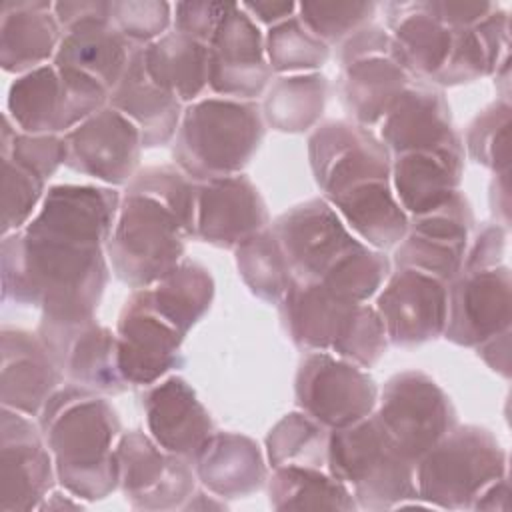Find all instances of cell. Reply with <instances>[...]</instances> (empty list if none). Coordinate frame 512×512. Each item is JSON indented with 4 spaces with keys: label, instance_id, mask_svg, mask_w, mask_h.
Segmentation results:
<instances>
[{
    "label": "cell",
    "instance_id": "6da1fadb",
    "mask_svg": "<svg viewBox=\"0 0 512 512\" xmlns=\"http://www.w3.org/2000/svg\"><path fill=\"white\" fill-rule=\"evenodd\" d=\"M2 300L40 308L54 320L94 316L110 276L104 246L28 232L2 240Z\"/></svg>",
    "mask_w": 512,
    "mask_h": 512
},
{
    "label": "cell",
    "instance_id": "7a4b0ae2",
    "mask_svg": "<svg viewBox=\"0 0 512 512\" xmlns=\"http://www.w3.org/2000/svg\"><path fill=\"white\" fill-rule=\"evenodd\" d=\"M58 484L80 500H104L118 488L120 420L104 394L62 384L38 414Z\"/></svg>",
    "mask_w": 512,
    "mask_h": 512
},
{
    "label": "cell",
    "instance_id": "3957f363",
    "mask_svg": "<svg viewBox=\"0 0 512 512\" xmlns=\"http://www.w3.org/2000/svg\"><path fill=\"white\" fill-rule=\"evenodd\" d=\"M266 124L260 104L234 98H200L184 106L174 164L196 182L242 174L262 144Z\"/></svg>",
    "mask_w": 512,
    "mask_h": 512
},
{
    "label": "cell",
    "instance_id": "277c9868",
    "mask_svg": "<svg viewBox=\"0 0 512 512\" xmlns=\"http://www.w3.org/2000/svg\"><path fill=\"white\" fill-rule=\"evenodd\" d=\"M414 466L392 444L374 412L360 422L330 430L326 470L350 488L358 510L428 508L418 496Z\"/></svg>",
    "mask_w": 512,
    "mask_h": 512
},
{
    "label": "cell",
    "instance_id": "5b68a950",
    "mask_svg": "<svg viewBox=\"0 0 512 512\" xmlns=\"http://www.w3.org/2000/svg\"><path fill=\"white\" fill-rule=\"evenodd\" d=\"M418 496L428 508L472 510L478 496L508 476L498 438L482 426H454L414 466Z\"/></svg>",
    "mask_w": 512,
    "mask_h": 512
},
{
    "label": "cell",
    "instance_id": "8992f818",
    "mask_svg": "<svg viewBox=\"0 0 512 512\" xmlns=\"http://www.w3.org/2000/svg\"><path fill=\"white\" fill-rule=\"evenodd\" d=\"M188 232L158 200L124 192L106 242L114 276L130 288H148L172 272L184 256Z\"/></svg>",
    "mask_w": 512,
    "mask_h": 512
},
{
    "label": "cell",
    "instance_id": "52a82bcc",
    "mask_svg": "<svg viewBox=\"0 0 512 512\" xmlns=\"http://www.w3.org/2000/svg\"><path fill=\"white\" fill-rule=\"evenodd\" d=\"M374 416L392 444L414 464L458 424L450 396L420 370H404L388 378Z\"/></svg>",
    "mask_w": 512,
    "mask_h": 512
},
{
    "label": "cell",
    "instance_id": "ba28073f",
    "mask_svg": "<svg viewBox=\"0 0 512 512\" xmlns=\"http://www.w3.org/2000/svg\"><path fill=\"white\" fill-rule=\"evenodd\" d=\"M106 104L102 90L62 74L50 62L10 84L6 114L20 132L66 134Z\"/></svg>",
    "mask_w": 512,
    "mask_h": 512
},
{
    "label": "cell",
    "instance_id": "9c48e42d",
    "mask_svg": "<svg viewBox=\"0 0 512 512\" xmlns=\"http://www.w3.org/2000/svg\"><path fill=\"white\" fill-rule=\"evenodd\" d=\"M308 160L326 202L372 182H390V150L370 128L352 120H330L314 128Z\"/></svg>",
    "mask_w": 512,
    "mask_h": 512
},
{
    "label": "cell",
    "instance_id": "30bf717a",
    "mask_svg": "<svg viewBox=\"0 0 512 512\" xmlns=\"http://www.w3.org/2000/svg\"><path fill=\"white\" fill-rule=\"evenodd\" d=\"M380 388L368 370L328 352H306L294 378L296 406L326 426L344 428L376 410Z\"/></svg>",
    "mask_w": 512,
    "mask_h": 512
},
{
    "label": "cell",
    "instance_id": "8fae6325",
    "mask_svg": "<svg viewBox=\"0 0 512 512\" xmlns=\"http://www.w3.org/2000/svg\"><path fill=\"white\" fill-rule=\"evenodd\" d=\"M270 228L286 256L292 280L308 284L322 282L364 244L322 196L282 212Z\"/></svg>",
    "mask_w": 512,
    "mask_h": 512
},
{
    "label": "cell",
    "instance_id": "7c38bea8",
    "mask_svg": "<svg viewBox=\"0 0 512 512\" xmlns=\"http://www.w3.org/2000/svg\"><path fill=\"white\" fill-rule=\"evenodd\" d=\"M116 462L118 488L134 510H182L196 490L192 462L166 452L140 430L124 432L116 440Z\"/></svg>",
    "mask_w": 512,
    "mask_h": 512
},
{
    "label": "cell",
    "instance_id": "4fadbf2b",
    "mask_svg": "<svg viewBox=\"0 0 512 512\" xmlns=\"http://www.w3.org/2000/svg\"><path fill=\"white\" fill-rule=\"evenodd\" d=\"M36 332L68 382L104 396L128 390L118 368L116 332L94 316L80 320L40 316Z\"/></svg>",
    "mask_w": 512,
    "mask_h": 512
},
{
    "label": "cell",
    "instance_id": "5bb4252c",
    "mask_svg": "<svg viewBox=\"0 0 512 512\" xmlns=\"http://www.w3.org/2000/svg\"><path fill=\"white\" fill-rule=\"evenodd\" d=\"M58 478L38 422L2 408L0 416V512L38 510Z\"/></svg>",
    "mask_w": 512,
    "mask_h": 512
},
{
    "label": "cell",
    "instance_id": "9a60e30c",
    "mask_svg": "<svg viewBox=\"0 0 512 512\" xmlns=\"http://www.w3.org/2000/svg\"><path fill=\"white\" fill-rule=\"evenodd\" d=\"M184 334L166 322L148 302L146 290H134L118 316V368L128 386H152L182 366Z\"/></svg>",
    "mask_w": 512,
    "mask_h": 512
},
{
    "label": "cell",
    "instance_id": "2e32d148",
    "mask_svg": "<svg viewBox=\"0 0 512 512\" xmlns=\"http://www.w3.org/2000/svg\"><path fill=\"white\" fill-rule=\"evenodd\" d=\"M272 74L260 26L240 4H230L208 44V88L220 98L254 100Z\"/></svg>",
    "mask_w": 512,
    "mask_h": 512
},
{
    "label": "cell",
    "instance_id": "e0dca14e",
    "mask_svg": "<svg viewBox=\"0 0 512 512\" xmlns=\"http://www.w3.org/2000/svg\"><path fill=\"white\" fill-rule=\"evenodd\" d=\"M512 276L504 264L460 270L448 284L444 338L456 346L476 348L484 340L510 330Z\"/></svg>",
    "mask_w": 512,
    "mask_h": 512
},
{
    "label": "cell",
    "instance_id": "ac0fdd59",
    "mask_svg": "<svg viewBox=\"0 0 512 512\" xmlns=\"http://www.w3.org/2000/svg\"><path fill=\"white\" fill-rule=\"evenodd\" d=\"M374 308L392 346H420L444 334L448 284L412 268H394L382 284Z\"/></svg>",
    "mask_w": 512,
    "mask_h": 512
},
{
    "label": "cell",
    "instance_id": "d6986e66",
    "mask_svg": "<svg viewBox=\"0 0 512 512\" xmlns=\"http://www.w3.org/2000/svg\"><path fill=\"white\" fill-rule=\"evenodd\" d=\"M66 166L106 186H126L138 172V128L110 104L64 134Z\"/></svg>",
    "mask_w": 512,
    "mask_h": 512
},
{
    "label": "cell",
    "instance_id": "ffe728a7",
    "mask_svg": "<svg viewBox=\"0 0 512 512\" xmlns=\"http://www.w3.org/2000/svg\"><path fill=\"white\" fill-rule=\"evenodd\" d=\"M120 200L122 194L112 186H50L38 212L24 228L34 234L106 248Z\"/></svg>",
    "mask_w": 512,
    "mask_h": 512
},
{
    "label": "cell",
    "instance_id": "44dd1931",
    "mask_svg": "<svg viewBox=\"0 0 512 512\" xmlns=\"http://www.w3.org/2000/svg\"><path fill=\"white\" fill-rule=\"evenodd\" d=\"M268 226L266 202L246 174L200 184L194 238L216 248L234 250Z\"/></svg>",
    "mask_w": 512,
    "mask_h": 512
},
{
    "label": "cell",
    "instance_id": "7402d4cb",
    "mask_svg": "<svg viewBox=\"0 0 512 512\" xmlns=\"http://www.w3.org/2000/svg\"><path fill=\"white\" fill-rule=\"evenodd\" d=\"M150 436L170 454L194 462L216 432L210 412L182 376H166L142 398Z\"/></svg>",
    "mask_w": 512,
    "mask_h": 512
},
{
    "label": "cell",
    "instance_id": "603a6c76",
    "mask_svg": "<svg viewBox=\"0 0 512 512\" xmlns=\"http://www.w3.org/2000/svg\"><path fill=\"white\" fill-rule=\"evenodd\" d=\"M0 400L2 408L38 416L48 398L62 386L64 374L38 332L4 326Z\"/></svg>",
    "mask_w": 512,
    "mask_h": 512
},
{
    "label": "cell",
    "instance_id": "cb8c5ba5",
    "mask_svg": "<svg viewBox=\"0 0 512 512\" xmlns=\"http://www.w3.org/2000/svg\"><path fill=\"white\" fill-rule=\"evenodd\" d=\"M464 158L462 138L438 150L392 156L390 184L408 218L428 214L460 192Z\"/></svg>",
    "mask_w": 512,
    "mask_h": 512
},
{
    "label": "cell",
    "instance_id": "d4e9b609",
    "mask_svg": "<svg viewBox=\"0 0 512 512\" xmlns=\"http://www.w3.org/2000/svg\"><path fill=\"white\" fill-rule=\"evenodd\" d=\"M380 140L390 154L430 152L460 140L444 92L426 82H410L380 122Z\"/></svg>",
    "mask_w": 512,
    "mask_h": 512
},
{
    "label": "cell",
    "instance_id": "484cf974",
    "mask_svg": "<svg viewBox=\"0 0 512 512\" xmlns=\"http://www.w3.org/2000/svg\"><path fill=\"white\" fill-rule=\"evenodd\" d=\"M390 58L420 82H430L444 66L454 32L440 22L428 2H386Z\"/></svg>",
    "mask_w": 512,
    "mask_h": 512
},
{
    "label": "cell",
    "instance_id": "4316f807",
    "mask_svg": "<svg viewBox=\"0 0 512 512\" xmlns=\"http://www.w3.org/2000/svg\"><path fill=\"white\" fill-rule=\"evenodd\" d=\"M62 28L54 2L4 0L0 12V66L10 74H26L56 56Z\"/></svg>",
    "mask_w": 512,
    "mask_h": 512
},
{
    "label": "cell",
    "instance_id": "83f0119b",
    "mask_svg": "<svg viewBox=\"0 0 512 512\" xmlns=\"http://www.w3.org/2000/svg\"><path fill=\"white\" fill-rule=\"evenodd\" d=\"M108 104L138 128L144 148L174 140L184 112V104L146 72L142 48L134 50L124 76L110 92Z\"/></svg>",
    "mask_w": 512,
    "mask_h": 512
},
{
    "label": "cell",
    "instance_id": "f1b7e54d",
    "mask_svg": "<svg viewBox=\"0 0 512 512\" xmlns=\"http://www.w3.org/2000/svg\"><path fill=\"white\" fill-rule=\"evenodd\" d=\"M192 466L202 488L222 500L250 496L268 480L258 444L236 432H214Z\"/></svg>",
    "mask_w": 512,
    "mask_h": 512
},
{
    "label": "cell",
    "instance_id": "f546056e",
    "mask_svg": "<svg viewBox=\"0 0 512 512\" xmlns=\"http://www.w3.org/2000/svg\"><path fill=\"white\" fill-rule=\"evenodd\" d=\"M134 50L136 46L112 26L110 18H96L62 30L52 64L76 70L112 92L124 76Z\"/></svg>",
    "mask_w": 512,
    "mask_h": 512
},
{
    "label": "cell",
    "instance_id": "4dcf8cb0",
    "mask_svg": "<svg viewBox=\"0 0 512 512\" xmlns=\"http://www.w3.org/2000/svg\"><path fill=\"white\" fill-rule=\"evenodd\" d=\"M410 82L390 56H368L340 66L336 92L352 122L368 128L384 120Z\"/></svg>",
    "mask_w": 512,
    "mask_h": 512
},
{
    "label": "cell",
    "instance_id": "1f68e13d",
    "mask_svg": "<svg viewBox=\"0 0 512 512\" xmlns=\"http://www.w3.org/2000/svg\"><path fill=\"white\" fill-rule=\"evenodd\" d=\"M356 302H348L322 284L290 280L280 300V314L290 340L306 350L332 348L348 312Z\"/></svg>",
    "mask_w": 512,
    "mask_h": 512
},
{
    "label": "cell",
    "instance_id": "d6a6232c",
    "mask_svg": "<svg viewBox=\"0 0 512 512\" xmlns=\"http://www.w3.org/2000/svg\"><path fill=\"white\" fill-rule=\"evenodd\" d=\"M348 230L374 250L394 248L408 232V214L390 182H372L328 202Z\"/></svg>",
    "mask_w": 512,
    "mask_h": 512
},
{
    "label": "cell",
    "instance_id": "836d02e7",
    "mask_svg": "<svg viewBox=\"0 0 512 512\" xmlns=\"http://www.w3.org/2000/svg\"><path fill=\"white\" fill-rule=\"evenodd\" d=\"M150 78L172 92L182 104H192L208 88V46L176 30L142 46Z\"/></svg>",
    "mask_w": 512,
    "mask_h": 512
},
{
    "label": "cell",
    "instance_id": "e575fe53",
    "mask_svg": "<svg viewBox=\"0 0 512 512\" xmlns=\"http://www.w3.org/2000/svg\"><path fill=\"white\" fill-rule=\"evenodd\" d=\"M328 88V78L320 72L286 74L272 80L260 106L264 124L286 134L314 128L324 114Z\"/></svg>",
    "mask_w": 512,
    "mask_h": 512
},
{
    "label": "cell",
    "instance_id": "d590c367",
    "mask_svg": "<svg viewBox=\"0 0 512 512\" xmlns=\"http://www.w3.org/2000/svg\"><path fill=\"white\" fill-rule=\"evenodd\" d=\"M144 290L150 306L186 336L210 310L216 286L206 266L182 260L172 272Z\"/></svg>",
    "mask_w": 512,
    "mask_h": 512
},
{
    "label": "cell",
    "instance_id": "8d00e7d4",
    "mask_svg": "<svg viewBox=\"0 0 512 512\" xmlns=\"http://www.w3.org/2000/svg\"><path fill=\"white\" fill-rule=\"evenodd\" d=\"M266 488L274 510H358L350 488L322 468H272Z\"/></svg>",
    "mask_w": 512,
    "mask_h": 512
},
{
    "label": "cell",
    "instance_id": "74e56055",
    "mask_svg": "<svg viewBox=\"0 0 512 512\" xmlns=\"http://www.w3.org/2000/svg\"><path fill=\"white\" fill-rule=\"evenodd\" d=\"M330 430L308 414L290 412L282 416L266 436V462L272 468L304 466L322 468L328 464Z\"/></svg>",
    "mask_w": 512,
    "mask_h": 512
},
{
    "label": "cell",
    "instance_id": "f35d334b",
    "mask_svg": "<svg viewBox=\"0 0 512 512\" xmlns=\"http://www.w3.org/2000/svg\"><path fill=\"white\" fill-rule=\"evenodd\" d=\"M234 254L238 274L248 290L268 304H280L292 274L272 228L268 226L242 242Z\"/></svg>",
    "mask_w": 512,
    "mask_h": 512
},
{
    "label": "cell",
    "instance_id": "ab89813d",
    "mask_svg": "<svg viewBox=\"0 0 512 512\" xmlns=\"http://www.w3.org/2000/svg\"><path fill=\"white\" fill-rule=\"evenodd\" d=\"M264 50L276 74L316 72L330 58V46L314 36L298 16L270 26L264 34Z\"/></svg>",
    "mask_w": 512,
    "mask_h": 512
},
{
    "label": "cell",
    "instance_id": "60d3db41",
    "mask_svg": "<svg viewBox=\"0 0 512 512\" xmlns=\"http://www.w3.org/2000/svg\"><path fill=\"white\" fill-rule=\"evenodd\" d=\"M200 182L192 180L176 164L140 168L126 184V192L150 196L164 204L182 222L188 236L196 232V202Z\"/></svg>",
    "mask_w": 512,
    "mask_h": 512
},
{
    "label": "cell",
    "instance_id": "b9f144b4",
    "mask_svg": "<svg viewBox=\"0 0 512 512\" xmlns=\"http://www.w3.org/2000/svg\"><path fill=\"white\" fill-rule=\"evenodd\" d=\"M510 102L496 100L468 126L464 152L494 174L510 172Z\"/></svg>",
    "mask_w": 512,
    "mask_h": 512
},
{
    "label": "cell",
    "instance_id": "7bdbcfd3",
    "mask_svg": "<svg viewBox=\"0 0 512 512\" xmlns=\"http://www.w3.org/2000/svg\"><path fill=\"white\" fill-rule=\"evenodd\" d=\"M388 344L390 342L378 310L368 302H360L348 312L330 352L368 370L378 364Z\"/></svg>",
    "mask_w": 512,
    "mask_h": 512
},
{
    "label": "cell",
    "instance_id": "ee69618b",
    "mask_svg": "<svg viewBox=\"0 0 512 512\" xmlns=\"http://www.w3.org/2000/svg\"><path fill=\"white\" fill-rule=\"evenodd\" d=\"M376 8V2L304 0L298 4L296 16L314 36L336 48L360 28L372 24Z\"/></svg>",
    "mask_w": 512,
    "mask_h": 512
},
{
    "label": "cell",
    "instance_id": "f6af8a7d",
    "mask_svg": "<svg viewBox=\"0 0 512 512\" xmlns=\"http://www.w3.org/2000/svg\"><path fill=\"white\" fill-rule=\"evenodd\" d=\"M2 158L16 162L44 182L66 164V142L60 134L20 132L8 114L2 120Z\"/></svg>",
    "mask_w": 512,
    "mask_h": 512
},
{
    "label": "cell",
    "instance_id": "bcb514c9",
    "mask_svg": "<svg viewBox=\"0 0 512 512\" xmlns=\"http://www.w3.org/2000/svg\"><path fill=\"white\" fill-rule=\"evenodd\" d=\"M46 182L16 162L2 158V234L22 230L44 200Z\"/></svg>",
    "mask_w": 512,
    "mask_h": 512
},
{
    "label": "cell",
    "instance_id": "7dc6e473",
    "mask_svg": "<svg viewBox=\"0 0 512 512\" xmlns=\"http://www.w3.org/2000/svg\"><path fill=\"white\" fill-rule=\"evenodd\" d=\"M112 26L136 48L164 36L172 24V4L160 0L110 2Z\"/></svg>",
    "mask_w": 512,
    "mask_h": 512
},
{
    "label": "cell",
    "instance_id": "c3c4849f",
    "mask_svg": "<svg viewBox=\"0 0 512 512\" xmlns=\"http://www.w3.org/2000/svg\"><path fill=\"white\" fill-rule=\"evenodd\" d=\"M482 76H492V68L476 30H454L448 58L430 80L432 86H458Z\"/></svg>",
    "mask_w": 512,
    "mask_h": 512
},
{
    "label": "cell",
    "instance_id": "681fc988",
    "mask_svg": "<svg viewBox=\"0 0 512 512\" xmlns=\"http://www.w3.org/2000/svg\"><path fill=\"white\" fill-rule=\"evenodd\" d=\"M228 8L230 2H176L172 4V26L208 46Z\"/></svg>",
    "mask_w": 512,
    "mask_h": 512
},
{
    "label": "cell",
    "instance_id": "f907efd6",
    "mask_svg": "<svg viewBox=\"0 0 512 512\" xmlns=\"http://www.w3.org/2000/svg\"><path fill=\"white\" fill-rule=\"evenodd\" d=\"M508 240V228L496 224H484L470 248L466 250V258L462 264V270H480V268H492L502 264V256L506 250Z\"/></svg>",
    "mask_w": 512,
    "mask_h": 512
},
{
    "label": "cell",
    "instance_id": "816d5d0a",
    "mask_svg": "<svg viewBox=\"0 0 512 512\" xmlns=\"http://www.w3.org/2000/svg\"><path fill=\"white\" fill-rule=\"evenodd\" d=\"M368 56H390V34L374 22L360 28L340 46H336V60L340 66Z\"/></svg>",
    "mask_w": 512,
    "mask_h": 512
},
{
    "label": "cell",
    "instance_id": "f5cc1de1",
    "mask_svg": "<svg viewBox=\"0 0 512 512\" xmlns=\"http://www.w3.org/2000/svg\"><path fill=\"white\" fill-rule=\"evenodd\" d=\"M428 8L442 24H446L452 32L474 28L482 22L494 8V2H466V0H432Z\"/></svg>",
    "mask_w": 512,
    "mask_h": 512
},
{
    "label": "cell",
    "instance_id": "db71d44e",
    "mask_svg": "<svg viewBox=\"0 0 512 512\" xmlns=\"http://www.w3.org/2000/svg\"><path fill=\"white\" fill-rule=\"evenodd\" d=\"M54 16L62 30L72 28L76 24L96 20V18H110V2L104 0H64L54 2Z\"/></svg>",
    "mask_w": 512,
    "mask_h": 512
},
{
    "label": "cell",
    "instance_id": "11a10c76",
    "mask_svg": "<svg viewBox=\"0 0 512 512\" xmlns=\"http://www.w3.org/2000/svg\"><path fill=\"white\" fill-rule=\"evenodd\" d=\"M248 16L258 24L274 26L280 24L292 16H296L298 4L296 2H286V0H256V2H242L240 4Z\"/></svg>",
    "mask_w": 512,
    "mask_h": 512
},
{
    "label": "cell",
    "instance_id": "9f6ffc18",
    "mask_svg": "<svg viewBox=\"0 0 512 512\" xmlns=\"http://www.w3.org/2000/svg\"><path fill=\"white\" fill-rule=\"evenodd\" d=\"M478 356L500 376H510V330L492 336L476 346Z\"/></svg>",
    "mask_w": 512,
    "mask_h": 512
},
{
    "label": "cell",
    "instance_id": "6f0895ef",
    "mask_svg": "<svg viewBox=\"0 0 512 512\" xmlns=\"http://www.w3.org/2000/svg\"><path fill=\"white\" fill-rule=\"evenodd\" d=\"M490 206L496 216V222L504 228L510 224V172L494 174L490 186Z\"/></svg>",
    "mask_w": 512,
    "mask_h": 512
},
{
    "label": "cell",
    "instance_id": "680465c9",
    "mask_svg": "<svg viewBox=\"0 0 512 512\" xmlns=\"http://www.w3.org/2000/svg\"><path fill=\"white\" fill-rule=\"evenodd\" d=\"M508 496H510V484H508V476L492 482L474 502L472 510H500L506 512L508 510Z\"/></svg>",
    "mask_w": 512,
    "mask_h": 512
},
{
    "label": "cell",
    "instance_id": "91938a15",
    "mask_svg": "<svg viewBox=\"0 0 512 512\" xmlns=\"http://www.w3.org/2000/svg\"><path fill=\"white\" fill-rule=\"evenodd\" d=\"M226 508L228 506L220 496L208 492L206 488H196L182 510H226Z\"/></svg>",
    "mask_w": 512,
    "mask_h": 512
},
{
    "label": "cell",
    "instance_id": "94428289",
    "mask_svg": "<svg viewBox=\"0 0 512 512\" xmlns=\"http://www.w3.org/2000/svg\"><path fill=\"white\" fill-rule=\"evenodd\" d=\"M62 508H84V504L80 502V498H76L74 494H70L68 490L60 492V490H52L42 504L38 506V510H62Z\"/></svg>",
    "mask_w": 512,
    "mask_h": 512
}]
</instances>
